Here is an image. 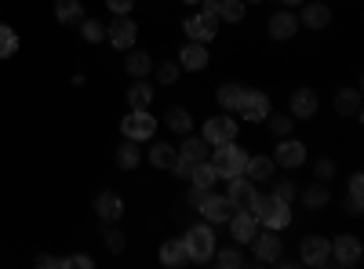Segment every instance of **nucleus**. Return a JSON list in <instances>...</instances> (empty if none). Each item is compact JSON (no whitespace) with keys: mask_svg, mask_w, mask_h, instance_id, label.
<instances>
[{"mask_svg":"<svg viewBox=\"0 0 364 269\" xmlns=\"http://www.w3.org/2000/svg\"><path fill=\"white\" fill-rule=\"evenodd\" d=\"M248 212L255 215V222L259 226H266V229H288V222H291V204H284V200H277L273 193H255V200H252V207Z\"/></svg>","mask_w":364,"mask_h":269,"instance_id":"f257e3e1","label":"nucleus"},{"mask_svg":"<svg viewBox=\"0 0 364 269\" xmlns=\"http://www.w3.org/2000/svg\"><path fill=\"white\" fill-rule=\"evenodd\" d=\"M211 168H215L219 178H237V175H245V160H248V149H240L237 142H223L215 146L208 153Z\"/></svg>","mask_w":364,"mask_h":269,"instance_id":"f03ea898","label":"nucleus"},{"mask_svg":"<svg viewBox=\"0 0 364 269\" xmlns=\"http://www.w3.org/2000/svg\"><path fill=\"white\" fill-rule=\"evenodd\" d=\"M182 241H186L193 262H211V255H215V229H211L208 222H193Z\"/></svg>","mask_w":364,"mask_h":269,"instance_id":"7ed1b4c3","label":"nucleus"},{"mask_svg":"<svg viewBox=\"0 0 364 269\" xmlns=\"http://www.w3.org/2000/svg\"><path fill=\"white\" fill-rule=\"evenodd\" d=\"M157 128L161 124H157V116L149 113V109H132L124 121H120V135L132 138V142H149V138L157 135Z\"/></svg>","mask_w":364,"mask_h":269,"instance_id":"20e7f679","label":"nucleus"},{"mask_svg":"<svg viewBox=\"0 0 364 269\" xmlns=\"http://www.w3.org/2000/svg\"><path fill=\"white\" fill-rule=\"evenodd\" d=\"M237 121H233V113H219V116H208L204 121V131L200 138L208 146H223V142H237Z\"/></svg>","mask_w":364,"mask_h":269,"instance_id":"39448f33","label":"nucleus"},{"mask_svg":"<svg viewBox=\"0 0 364 269\" xmlns=\"http://www.w3.org/2000/svg\"><path fill=\"white\" fill-rule=\"evenodd\" d=\"M197 215H204V222L208 226H226L230 222V215H233V204L226 200V197H219V193H204V200L197 204Z\"/></svg>","mask_w":364,"mask_h":269,"instance_id":"423d86ee","label":"nucleus"},{"mask_svg":"<svg viewBox=\"0 0 364 269\" xmlns=\"http://www.w3.org/2000/svg\"><path fill=\"white\" fill-rule=\"evenodd\" d=\"M106 40H109L117 51H128V48H135V40H139V26H135L128 15H117V18L106 26Z\"/></svg>","mask_w":364,"mask_h":269,"instance_id":"0eeeda50","label":"nucleus"},{"mask_svg":"<svg viewBox=\"0 0 364 269\" xmlns=\"http://www.w3.org/2000/svg\"><path fill=\"white\" fill-rule=\"evenodd\" d=\"M248 248L255 251V262H266V265H273V262H281V251H284V244H281V236H277V229H266V233H255Z\"/></svg>","mask_w":364,"mask_h":269,"instance_id":"6e6552de","label":"nucleus"},{"mask_svg":"<svg viewBox=\"0 0 364 269\" xmlns=\"http://www.w3.org/2000/svg\"><path fill=\"white\" fill-rule=\"evenodd\" d=\"M182 29H186V37H190V40L208 44V40H215V33H219V18L197 11V15H190L186 22H182Z\"/></svg>","mask_w":364,"mask_h":269,"instance_id":"1a4fd4ad","label":"nucleus"},{"mask_svg":"<svg viewBox=\"0 0 364 269\" xmlns=\"http://www.w3.org/2000/svg\"><path fill=\"white\" fill-rule=\"evenodd\" d=\"M237 113L245 116L248 124L266 121V116L273 113V109H269V95H266V92H252V87H245V99H240V109H237Z\"/></svg>","mask_w":364,"mask_h":269,"instance_id":"9d476101","label":"nucleus"},{"mask_svg":"<svg viewBox=\"0 0 364 269\" xmlns=\"http://www.w3.org/2000/svg\"><path fill=\"white\" fill-rule=\"evenodd\" d=\"M299 258L306 262V265H328L331 262V241H328V236H321V233L306 236V241L299 244Z\"/></svg>","mask_w":364,"mask_h":269,"instance_id":"9b49d317","label":"nucleus"},{"mask_svg":"<svg viewBox=\"0 0 364 269\" xmlns=\"http://www.w3.org/2000/svg\"><path fill=\"white\" fill-rule=\"evenodd\" d=\"M360 255H364V248H360V241L353 233H343L339 241H331V262L336 265H360Z\"/></svg>","mask_w":364,"mask_h":269,"instance_id":"f8f14e48","label":"nucleus"},{"mask_svg":"<svg viewBox=\"0 0 364 269\" xmlns=\"http://www.w3.org/2000/svg\"><path fill=\"white\" fill-rule=\"evenodd\" d=\"M306 146H302L299 138H281L277 149H273V164H281V168H302L306 164Z\"/></svg>","mask_w":364,"mask_h":269,"instance_id":"ddd939ff","label":"nucleus"},{"mask_svg":"<svg viewBox=\"0 0 364 269\" xmlns=\"http://www.w3.org/2000/svg\"><path fill=\"white\" fill-rule=\"evenodd\" d=\"M211 62V55H208V44H197V40H186L178 51V70H186V73H200L208 70Z\"/></svg>","mask_w":364,"mask_h":269,"instance_id":"4468645a","label":"nucleus"},{"mask_svg":"<svg viewBox=\"0 0 364 269\" xmlns=\"http://www.w3.org/2000/svg\"><path fill=\"white\" fill-rule=\"evenodd\" d=\"M255 182L252 178H245V175H237V178H230V190H226V200L233 204V212H248L252 207V200H255Z\"/></svg>","mask_w":364,"mask_h":269,"instance_id":"2eb2a0df","label":"nucleus"},{"mask_svg":"<svg viewBox=\"0 0 364 269\" xmlns=\"http://www.w3.org/2000/svg\"><path fill=\"white\" fill-rule=\"evenodd\" d=\"M288 113H291V121H310L317 113V92L314 87H295L291 99H288Z\"/></svg>","mask_w":364,"mask_h":269,"instance_id":"dca6fc26","label":"nucleus"},{"mask_svg":"<svg viewBox=\"0 0 364 269\" xmlns=\"http://www.w3.org/2000/svg\"><path fill=\"white\" fill-rule=\"evenodd\" d=\"M255 233H259V222H255L252 212H233L230 215V236H233L237 244H252Z\"/></svg>","mask_w":364,"mask_h":269,"instance_id":"f3484780","label":"nucleus"},{"mask_svg":"<svg viewBox=\"0 0 364 269\" xmlns=\"http://www.w3.org/2000/svg\"><path fill=\"white\" fill-rule=\"evenodd\" d=\"M299 22L306 26V29H324L328 22H331V8L324 4V0H302V15H299Z\"/></svg>","mask_w":364,"mask_h":269,"instance_id":"a211bd4d","label":"nucleus"},{"mask_svg":"<svg viewBox=\"0 0 364 269\" xmlns=\"http://www.w3.org/2000/svg\"><path fill=\"white\" fill-rule=\"evenodd\" d=\"M269 40H291L295 37V29H299V18L291 15V11H273V18H269Z\"/></svg>","mask_w":364,"mask_h":269,"instance_id":"6ab92c4d","label":"nucleus"},{"mask_svg":"<svg viewBox=\"0 0 364 269\" xmlns=\"http://www.w3.org/2000/svg\"><path fill=\"white\" fill-rule=\"evenodd\" d=\"M161 262H164V265H171V269H178V265H190L193 258H190L186 241H182V236H175V241H164V244H161Z\"/></svg>","mask_w":364,"mask_h":269,"instance_id":"aec40b11","label":"nucleus"},{"mask_svg":"<svg viewBox=\"0 0 364 269\" xmlns=\"http://www.w3.org/2000/svg\"><path fill=\"white\" fill-rule=\"evenodd\" d=\"M95 215H99L102 222H117L120 215H124V200H120L117 193H109V190L99 193V197H95Z\"/></svg>","mask_w":364,"mask_h":269,"instance_id":"412c9836","label":"nucleus"},{"mask_svg":"<svg viewBox=\"0 0 364 269\" xmlns=\"http://www.w3.org/2000/svg\"><path fill=\"white\" fill-rule=\"evenodd\" d=\"M175 153H178L182 160H190V164H197V160H208V153H211V146H208L204 138H193V135H182V146L175 149Z\"/></svg>","mask_w":364,"mask_h":269,"instance_id":"4be33fe9","label":"nucleus"},{"mask_svg":"<svg viewBox=\"0 0 364 269\" xmlns=\"http://www.w3.org/2000/svg\"><path fill=\"white\" fill-rule=\"evenodd\" d=\"M273 168H277V164H273V157H252L248 153V160H245V178H252V182H269V175H273Z\"/></svg>","mask_w":364,"mask_h":269,"instance_id":"5701e85b","label":"nucleus"},{"mask_svg":"<svg viewBox=\"0 0 364 269\" xmlns=\"http://www.w3.org/2000/svg\"><path fill=\"white\" fill-rule=\"evenodd\" d=\"M124 70H128L135 80H139V77H149V73H154V58H149V51H142V48H128Z\"/></svg>","mask_w":364,"mask_h":269,"instance_id":"b1692460","label":"nucleus"},{"mask_svg":"<svg viewBox=\"0 0 364 269\" xmlns=\"http://www.w3.org/2000/svg\"><path fill=\"white\" fill-rule=\"evenodd\" d=\"M346 212L357 219L364 212V175H350V186H346Z\"/></svg>","mask_w":364,"mask_h":269,"instance_id":"393cba45","label":"nucleus"},{"mask_svg":"<svg viewBox=\"0 0 364 269\" xmlns=\"http://www.w3.org/2000/svg\"><path fill=\"white\" fill-rule=\"evenodd\" d=\"M215 182H219V175H215V168H211V160H197V164H190V186L211 190Z\"/></svg>","mask_w":364,"mask_h":269,"instance_id":"a878e982","label":"nucleus"},{"mask_svg":"<svg viewBox=\"0 0 364 269\" xmlns=\"http://www.w3.org/2000/svg\"><path fill=\"white\" fill-rule=\"evenodd\" d=\"M215 99H219L223 113H237V109H240V99H245V84H233V80H230V84H223Z\"/></svg>","mask_w":364,"mask_h":269,"instance_id":"bb28decb","label":"nucleus"},{"mask_svg":"<svg viewBox=\"0 0 364 269\" xmlns=\"http://www.w3.org/2000/svg\"><path fill=\"white\" fill-rule=\"evenodd\" d=\"M164 124H168V131H175V135H190V131H193V116H190V109L171 106L168 116H164Z\"/></svg>","mask_w":364,"mask_h":269,"instance_id":"cd10ccee","label":"nucleus"},{"mask_svg":"<svg viewBox=\"0 0 364 269\" xmlns=\"http://www.w3.org/2000/svg\"><path fill=\"white\" fill-rule=\"evenodd\" d=\"M149 102H154V87L146 84V77H139V80L128 87V106H132V109H149Z\"/></svg>","mask_w":364,"mask_h":269,"instance_id":"c85d7f7f","label":"nucleus"},{"mask_svg":"<svg viewBox=\"0 0 364 269\" xmlns=\"http://www.w3.org/2000/svg\"><path fill=\"white\" fill-rule=\"evenodd\" d=\"M336 113L339 116H357L360 113V92L357 87H343V92L336 95Z\"/></svg>","mask_w":364,"mask_h":269,"instance_id":"c756f323","label":"nucleus"},{"mask_svg":"<svg viewBox=\"0 0 364 269\" xmlns=\"http://www.w3.org/2000/svg\"><path fill=\"white\" fill-rule=\"evenodd\" d=\"M139 160H142V153H139V142L124 138V142L117 146V164L124 168V171H135V168H139Z\"/></svg>","mask_w":364,"mask_h":269,"instance_id":"7c9ffc66","label":"nucleus"},{"mask_svg":"<svg viewBox=\"0 0 364 269\" xmlns=\"http://www.w3.org/2000/svg\"><path fill=\"white\" fill-rule=\"evenodd\" d=\"M328 200H331V193H328L324 182H314V186L302 190V204H306L310 212H321V207H328Z\"/></svg>","mask_w":364,"mask_h":269,"instance_id":"2f4dec72","label":"nucleus"},{"mask_svg":"<svg viewBox=\"0 0 364 269\" xmlns=\"http://www.w3.org/2000/svg\"><path fill=\"white\" fill-rule=\"evenodd\" d=\"M219 22H245V15H248V4L245 0H219Z\"/></svg>","mask_w":364,"mask_h":269,"instance_id":"473e14b6","label":"nucleus"},{"mask_svg":"<svg viewBox=\"0 0 364 269\" xmlns=\"http://www.w3.org/2000/svg\"><path fill=\"white\" fill-rule=\"evenodd\" d=\"M80 11H84V4H80V0H55V18L63 22V26H70V22H80Z\"/></svg>","mask_w":364,"mask_h":269,"instance_id":"72a5a7b5","label":"nucleus"},{"mask_svg":"<svg viewBox=\"0 0 364 269\" xmlns=\"http://www.w3.org/2000/svg\"><path fill=\"white\" fill-rule=\"evenodd\" d=\"M175 157H178V153H175V149H171L168 142H157L154 149H149V164L161 168V171H164V168H171V164H175Z\"/></svg>","mask_w":364,"mask_h":269,"instance_id":"f704fd0d","label":"nucleus"},{"mask_svg":"<svg viewBox=\"0 0 364 269\" xmlns=\"http://www.w3.org/2000/svg\"><path fill=\"white\" fill-rule=\"evenodd\" d=\"M80 37H84L87 44H102V40H106V22L84 18V22H80Z\"/></svg>","mask_w":364,"mask_h":269,"instance_id":"c9c22d12","label":"nucleus"},{"mask_svg":"<svg viewBox=\"0 0 364 269\" xmlns=\"http://www.w3.org/2000/svg\"><path fill=\"white\" fill-rule=\"evenodd\" d=\"M266 124H269V131L277 135V138H288L291 128H295V124H291V113H288V116H284V113H269V116H266Z\"/></svg>","mask_w":364,"mask_h":269,"instance_id":"e433bc0d","label":"nucleus"},{"mask_svg":"<svg viewBox=\"0 0 364 269\" xmlns=\"http://www.w3.org/2000/svg\"><path fill=\"white\" fill-rule=\"evenodd\" d=\"M18 51V33L11 26H0V58H11Z\"/></svg>","mask_w":364,"mask_h":269,"instance_id":"4c0bfd02","label":"nucleus"},{"mask_svg":"<svg viewBox=\"0 0 364 269\" xmlns=\"http://www.w3.org/2000/svg\"><path fill=\"white\" fill-rule=\"evenodd\" d=\"M211 258H215L223 269L230 265V269H237V265H245V255H240L237 248H226V251H215V255H211Z\"/></svg>","mask_w":364,"mask_h":269,"instance_id":"58836bf2","label":"nucleus"},{"mask_svg":"<svg viewBox=\"0 0 364 269\" xmlns=\"http://www.w3.org/2000/svg\"><path fill=\"white\" fill-rule=\"evenodd\" d=\"M95 258L91 255H70V258H58V269H91Z\"/></svg>","mask_w":364,"mask_h":269,"instance_id":"ea45409f","label":"nucleus"},{"mask_svg":"<svg viewBox=\"0 0 364 269\" xmlns=\"http://www.w3.org/2000/svg\"><path fill=\"white\" fill-rule=\"evenodd\" d=\"M154 73H157V84H164V87H168V84H175V80H178V73H182V70H178V62H164V66H157Z\"/></svg>","mask_w":364,"mask_h":269,"instance_id":"a19ab883","label":"nucleus"},{"mask_svg":"<svg viewBox=\"0 0 364 269\" xmlns=\"http://www.w3.org/2000/svg\"><path fill=\"white\" fill-rule=\"evenodd\" d=\"M106 248H109L113 255H120V251L128 248V241H124V233H120V229H109V233H106Z\"/></svg>","mask_w":364,"mask_h":269,"instance_id":"79ce46f5","label":"nucleus"},{"mask_svg":"<svg viewBox=\"0 0 364 269\" xmlns=\"http://www.w3.org/2000/svg\"><path fill=\"white\" fill-rule=\"evenodd\" d=\"M273 197L284 200V204H291V200L299 197V190H295V182H277V186H273Z\"/></svg>","mask_w":364,"mask_h":269,"instance_id":"37998d69","label":"nucleus"},{"mask_svg":"<svg viewBox=\"0 0 364 269\" xmlns=\"http://www.w3.org/2000/svg\"><path fill=\"white\" fill-rule=\"evenodd\" d=\"M314 171H317L321 182H331V178H336V164H331V160H317V164H314Z\"/></svg>","mask_w":364,"mask_h":269,"instance_id":"c03bdc74","label":"nucleus"},{"mask_svg":"<svg viewBox=\"0 0 364 269\" xmlns=\"http://www.w3.org/2000/svg\"><path fill=\"white\" fill-rule=\"evenodd\" d=\"M106 8H109L113 15H128V11L135 8V0H106Z\"/></svg>","mask_w":364,"mask_h":269,"instance_id":"a18cd8bd","label":"nucleus"},{"mask_svg":"<svg viewBox=\"0 0 364 269\" xmlns=\"http://www.w3.org/2000/svg\"><path fill=\"white\" fill-rule=\"evenodd\" d=\"M171 171H175L178 178H190V160H182V157H175V164H171Z\"/></svg>","mask_w":364,"mask_h":269,"instance_id":"49530a36","label":"nucleus"},{"mask_svg":"<svg viewBox=\"0 0 364 269\" xmlns=\"http://www.w3.org/2000/svg\"><path fill=\"white\" fill-rule=\"evenodd\" d=\"M200 8H204V15H215L219 11V0H200ZM219 18V15H215Z\"/></svg>","mask_w":364,"mask_h":269,"instance_id":"de8ad7c7","label":"nucleus"},{"mask_svg":"<svg viewBox=\"0 0 364 269\" xmlns=\"http://www.w3.org/2000/svg\"><path fill=\"white\" fill-rule=\"evenodd\" d=\"M37 265H41V269H48V265H51V269H58V258H51V255H41V258H37Z\"/></svg>","mask_w":364,"mask_h":269,"instance_id":"09e8293b","label":"nucleus"},{"mask_svg":"<svg viewBox=\"0 0 364 269\" xmlns=\"http://www.w3.org/2000/svg\"><path fill=\"white\" fill-rule=\"evenodd\" d=\"M281 4H284V8H299V4H302V0H281Z\"/></svg>","mask_w":364,"mask_h":269,"instance_id":"8fccbe9b","label":"nucleus"},{"mask_svg":"<svg viewBox=\"0 0 364 269\" xmlns=\"http://www.w3.org/2000/svg\"><path fill=\"white\" fill-rule=\"evenodd\" d=\"M186 4H197V0H186Z\"/></svg>","mask_w":364,"mask_h":269,"instance_id":"3c124183","label":"nucleus"},{"mask_svg":"<svg viewBox=\"0 0 364 269\" xmlns=\"http://www.w3.org/2000/svg\"><path fill=\"white\" fill-rule=\"evenodd\" d=\"M245 4H255V0H245Z\"/></svg>","mask_w":364,"mask_h":269,"instance_id":"603ef678","label":"nucleus"}]
</instances>
